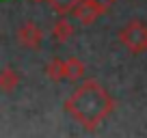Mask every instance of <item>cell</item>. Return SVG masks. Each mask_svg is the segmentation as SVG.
<instances>
[{
    "instance_id": "7",
    "label": "cell",
    "mask_w": 147,
    "mask_h": 138,
    "mask_svg": "<svg viewBox=\"0 0 147 138\" xmlns=\"http://www.w3.org/2000/svg\"><path fill=\"white\" fill-rule=\"evenodd\" d=\"M46 76L52 82H61V80L67 78V69H65V60L63 58H52L46 65Z\"/></svg>"
},
{
    "instance_id": "5",
    "label": "cell",
    "mask_w": 147,
    "mask_h": 138,
    "mask_svg": "<svg viewBox=\"0 0 147 138\" xmlns=\"http://www.w3.org/2000/svg\"><path fill=\"white\" fill-rule=\"evenodd\" d=\"M52 37L59 43H65V41H69V39L74 37V24L69 22L65 15L61 19H56V24L52 26Z\"/></svg>"
},
{
    "instance_id": "10",
    "label": "cell",
    "mask_w": 147,
    "mask_h": 138,
    "mask_svg": "<svg viewBox=\"0 0 147 138\" xmlns=\"http://www.w3.org/2000/svg\"><path fill=\"white\" fill-rule=\"evenodd\" d=\"M93 2H95V5H97V7H100V9H102V13H106V11H108V9H110V7L115 5L117 0H93Z\"/></svg>"
},
{
    "instance_id": "1",
    "label": "cell",
    "mask_w": 147,
    "mask_h": 138,
    "mask_svg": "<svg viewBox=\"0 0 147 138\" xmlns=\"http://www.w3.org/2000/svg\"><path fill=\"white\" fill-rule=\"evenodd\" d=\"M115 106V99L97 80H84L65 99V110L89 132H93L106 117L113 115Z\"/></svg>"
},
{
    "instance_id": "12",
    "label": "cell",
    "mask_w": 147,
    "mask_h": 138,
    "mask_svg": "<svg viewBox=\"0 0 147 138\" xmlns=\"http://www.w3.org/2000/svg\"><path fill=\"white\" fill-rule=\"evenodd\" d=\"M145 52H147V50H145Z\"/></svg>"
},
{
    "instance_id": "2",
    "label": "cell",
    "mask_w": 147,
    "mask_h": 138,
    "mask_svg": "<svg viewBox=\"0 0 147 138\" xmlns=\"http://www.w3.org/2000/svg\"><path fill=\"white\" fill-rule=\"evenodd\" d=\"M119 41L128 48L132 54H141L147 50V26L141 19H130L119 30Z\"/></svg>"
},
{
    "instance_id": "8",
    "label": "cell",
    "mask_w": 147,
    "mask_h": 138,
    "mask_svg": "<svg viewBox=\"0 0 147 138\" xmlns=\"http://www.w3.org/2000/svg\"><path fill=\"white\" fill-rule=\"evenodd\" d=\"M65 69H67V80H74V82L84 76V63L80 58H76V56L65 60Z\"/></svg>"
},
{
    "instance_id": "11",
    "label": "cell",
    "mask_w": 147,
    "mask_h": 138,
    "mask_svg": "<svg viewBox=\"0 0 147 138\" xmlns=\"http://www.w3.org/2000/svg\"><path fill=\"white\" fill-rule=\"evenodd\" d=\"M30 2H43V0H30Z\"/></svg>"
},
{
    "instance_id": "4",
    "label": "cell",
    "mask_w": 147,
    "mask_h": 138,
    "mask_svg": "<svg viewBox=\"0 0 147 138\" xmlns=\"http://www.w3.org/2000/svg\"><path fill=\"white\" fill-rule=\"evenodd\" d=\"M71 13L82 26H91V24H95V19L102 15V9L93 2V0H78V5L74 7Z\"/></svg>"
},
{
    "instance_id": "9",
    "label": "cell",
    "mask_w": 147,
    "mask_h": 138,
    "mask_svg": "<svg viewBox=\"0 0 147 138\" xmlns=\"http://www.w3.org/2000/svg\"><path fill=\"white\" fill-rule=\"evenodd\" d=\"M50 2V7L56 11L59 15H67L74 11V7L78 5V0H48Z\"/></svg>"
},
{
    "instance_id": "3",
    "label": "cell",
    "mask_w": 147,
    "mask_h": 138,
    "mask_svg": "<svg viewBox=\"0 0 147 138\" xmlns=\"http://www.w3.org/2000/svg\"><path fill=\"white\" fill-rule=\"evenodd\" d=\"M18 41L20 46H24L26 50H39L43 43V30L37 26L35 22H26L20 26L18 30Z\"/></svg>"
},
{
    "instance_id": "6",
    "label": "cell",
    "mask_w": 147,
    "mask_h": 138,
    "mask_svg": "<svg viewBox=\"0 0 147 138\" xmlns=\"http://www.w3.org/2000/svg\"><path fill=\"white\" fill-rule=\"evenodd\" d=\"M20 86V74L11 67L0 69V91L5 93H13Z\"/></svg>"
}]
</instances>
